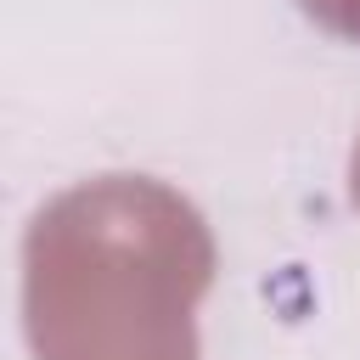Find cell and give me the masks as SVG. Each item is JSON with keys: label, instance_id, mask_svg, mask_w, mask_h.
<instances>
[{"label": "cell", "instance_id": "6da1fadb", "mask_svg": "<svg viewBox=\"0 0 360 360\" xmlns=\"http://www.w3.org/2000/svg\"><path fill=\"white\" fill-rule=\"evenodd\" d=\"M208 264L202 219L152 180L112 174L56 197L28 236L39 360H197Z\"/></svg>", "mask_w": 360, "mask_h": 360}, {"label": "cell", "instance_id": "7a4b0ae2", "mask_svg": "<svg viewBox=\"0 0 360 360\" xmlns=\"http://www.w3.org/2000/svg\"><path fill=\"white\" fill-rule=\"evenodd\" d=\"M321 22H332L338 34H354L360 39V0H304Z\"/></svg>", "mask_w": 360, "mask_h": 360}, {"label": "cell", "instance_id": "3957f363", "mask_svg": "<svg viewBox=\"0 0 360 360\" xmlns=\"http://www.w3.org/2000/svg\"><path fill=\"white\" fill-rule=\"evenodd\" d=\"M354 202H360V152H354Z\"/></svg>", "mask_w": 360, "mask_h": 360}]
</instances>
